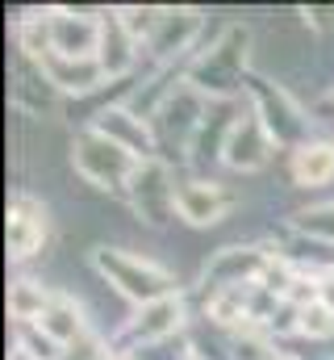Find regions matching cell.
Wrapping results in <instances>:
<instances>
[{"label": "cell", "instance_id": "2", "mask_svg": "<svg viewBox=\"0 0 334 360\" xmlns=\"http://www.w3.org/2000/svg\"><path fill=\"white\" fill-rule=\"evenodd\" d=\"M171 205H175V210H180L188 222L205 226V222H218V218L226 214L230 197H226L218 184H201V180H192V184H180V188H171Z\"/></svg>", "mask_w": 334, "mask_h": 360}, {"label": "cell", "instance_id": "11", "mask_svg": "<svg viewBox=\"0 0 334 360\" xmlns=\"http://www.w3.org/2000/svg\"><path fill=\"white\" fill-rule=\"evenodd\" d=\"M8 306H13V314L17 319H42L46 314V293H38L29 281H21V285H13V297H8Z\"/></svg>", "mask_w": 334, "mask_h": 360}, {"label": "cell", "instance_id": "5", "mask_svg": "<svg viewBox=\"0 0 334 360\" xmlns=\"http://www.w3.org/2000/svg\"><path fill=\"white\" fill-rule=\"evenodd\" d=\"M226 160L234 164V168H259L263 160H267V139H263V126L247 117V122H239L234 126V134H230V143H226Z\"/></svg>", "mask_w": 334, "mask_h": 360}, {"label": "cell", "instance_id": "4", "mask_svg": "<svg viewBox=\"0 0 334 360\" xmlns=\"http://www.w3.org/2000/svg\"><path fill=\"white\" fill-rule=\"evenodd\" d=\"M105 272H113V281L126 289V293H134V297H159L167 289V276L159 269H151V264H138V260H117V256H105L100 260Z\"/></svg>", "mask_w": 334, "mask_h": 360}, {"label": "cell", "instance_id": "8", "mask_svg": "<svg viewBox=\"0 0 334 360\" xmlns=\"http://www.w3.org/2000/svg\"><path fill=\"white\" fill-rule=\"evenodd\" d=\"M293 176L301 184H326L334 176V147H322V143L301 147L297 160H293Z\"/></svg>", "mask_w": 334, "mask_h": 360}, {"label": "cell", "instance_id": "13", "mask_svg": "<svg viewBox=\"0 0 334 360\" xmlns=\"http://www.w3.org/2000/svg\"><path fill=\"white\" fill-rule=\"evenodd\" d=\"M234 348H239V360H276L272 352H267L263 340H239Z\"/></svg>", "mask_w": 334, "mask_h": 360}, {"label": "cell", "instance_id": "14", "mask_svg": "<svg viewBox=\"0 0 334 360\" xmlns=\"http://www.w3.org/2000/svg\"><path fill=\"white\" fill-rule=\"evenodd\" d=\"M318 302H322V306L334 314V272H326V276H322V285H318Z\"/></svg>", "mask_w": 334, "mask_h": 360}, {"label": "cell", "instance_id": "7", "mask_svg": "<svg viewBox=\"0 0 334 360\" xmlns=\"http://www.w3.org/2000/svg\"><path fill=\"white\" fill-rule=\"evenodd\" d=\"M42 63H46V72H51V80L59 84V89H92L96 80H100V68L92 63V59H59V55H42Z\"/></svg>", "mask_w": 334, "mask_h": 360}, {"label": "cell", "instance_id": "10", "mask_svg": "<svg viewBox=\"0 0 334 360\" xmlns=\"http://www.w3.org/2000/svg\"><path fill=\"white\" fill-rule=\"evenodd\" d=\"M175 319H180V306L175 302H151L147 306V314H138V335L142 340H155V335H163V331H171L175 327Z\"/></svg>", "mask_w": 334, "mask_h": 360}, {"label": "cell", "instance_id": "12", "mask_svg": "<svg viewBox=\"0 0 334 360\" xmlns=\"http://www.w3.org/2000/svg\"><path fill=\"white\" fill-rule=\"evenodd\" d=\"M297 314H301V323H297V327H301L305 335H330V331H334V314L322 306V302H314V306H301Z\"/></svg>", "mask_w": 334, "mask_h": 360}, {"label": "cell", "instance_id": "6", "mask_svg": "<svg viewBox=\"0 0 334 360\" xmlns=\"http://www.w3.org/2000/svg\"><path fill=\"white\" fill-rule=\"evenodd\" d=\"M55 34V46L51 51H59V55H67V59H84L92 46H96V38H100V30L92 25V21H72V17H55V25H51Z\"/></svg>", "mask_w": 334, "mask_h": 360}, {"label": "cell", "instance_id": "9", "mask_svg": "<svg viewBox=\"0 0 334 360\" xmlns=\"http://www.w3.org/2000/svg\"><path fill=\"white\" fill-rule=\"evenodd\" d=\"M38 327L46 331V340L67 344V340H76V335H80V314L72 310V302H51V306H46V314L38 319Z\"/></svg>", "mask_w": 334, "mask_h": 360}, {"label": "cell", "instance_id": "1", "mask_svg": "<svg viewBox=\"0 0 334 360\" xmlns=\"http://www.w3.org/2000/svg\"><path fill=\"white\" fill-rule=\"evenodd\" d=\"M76 164H80L84 176H92L96 184H109V180L126 176L134 168V160L126 155V147H117L109 134H84L76 143Z\"/></svg>", "mask_w": 334, "mask_h": 360}, {"label": "cell", "instance_id": "3", "mask_svg": "<svg viewBox=\"0 0 334 360\" xmlns=\"http://www.w3.org/2000/svg\"><path fill=\"white\" fill-rule=\"evenodd\" d=\"M46 239V214L29 201V197H17L13 201V214H8V248L13 256H34Z\"/></svg>", "mask_w": 334, "mask_h": 360}]
</instances>
